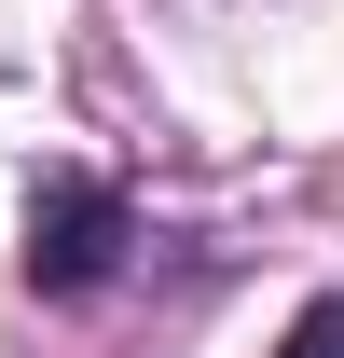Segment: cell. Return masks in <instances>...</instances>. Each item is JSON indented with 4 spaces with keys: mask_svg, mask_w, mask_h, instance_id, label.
Listing matches in <instances>:
<instances>
[{
    "mask_svg": "<svg viewBox=\"0 0 344 358\" xmlns=\"http://www.w3.org/2000/svg\"><path fill=\"white\" fill-rule=\"evenodd\" d=\"M110 262H124V193L110 179H42L28 193V289L83 303V289H110Z\"/></svg>",
    "mask_w": 344,
    "mask_h": 358,
    "instance_id": "1",
    "label": "cell"
},
{
    "mask_svg": "<svg viewBox=\"0 0 344 358\" xmlns=\"http://www.w3.org/2000/svg\"><path fill=\"white\" fill-rule=\"evenodd\" d=\"M275 358H344V303H303V317H289V345H275Z\"/></svg>",
    "mask_w": 344,
    "mask_h": 358,
    "instance_id": "2",
    "label": "cell"
}]
</instances>
